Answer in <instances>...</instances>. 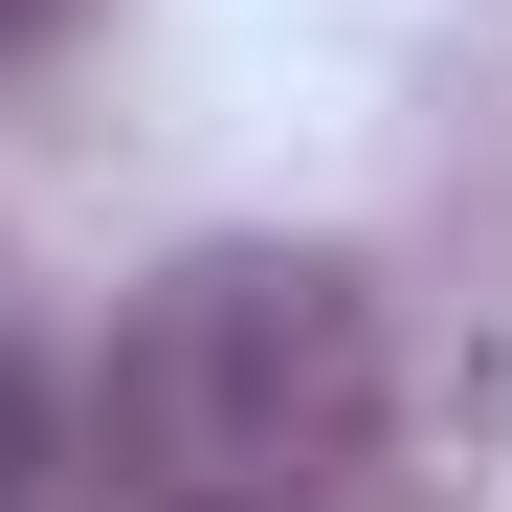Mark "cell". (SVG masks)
I'll use <instances>...</instances> for the list:
<instances>
[{"label":"cell","mask_w":512,"mask_h":512,"mask_svg":"<svg viewBox=\"0 0 512 512\" xmlns=\"http://www.w3.org/2000/svg\"><path fill=\"white\" fill-rule=\"evenodd\" d=\"M379 423H401V357L334 245H179L67 401V468L112 512H357Z\"/></svg>","instance_id":"1"},{"label":"cell","mask_w":512,"mask_h":512,"mask_svg":"<svg viewBox=\"0 0 512 512\" xmlns=\"http://www.w3.org/2000/svg\"><path fill=\"white\" fill-rule=\"evenodd\" d=\"M67 23H90V0H0V67H45V45H67Z\"/></svg>","instance_id":"2"}]
</instances>
